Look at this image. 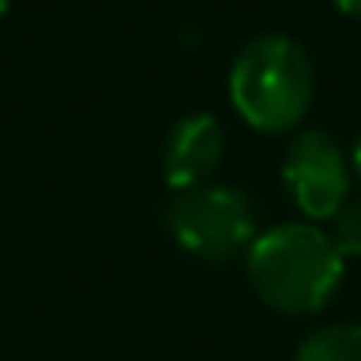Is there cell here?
Masks as SVG:
<instances>
[{
  "label": "cell",
  "instance_id": "obj_1",
  "mask_svg": "<svg viewBox=\"0 0 361 361\" xmlns=\"http://www.w3.org/2000/svg\"><path fill=\"white\" fill-rule=\"evenodd\" d=\"M343 255L319 224L290 220L259 231L245 252V273L262 305L280 315L322 312L343 283Z\"/></svg>",
  "mask_w": 361,
  "mask_h": 361
},
{
  "label": "cell",
  "instance_id": "obj_2",
  "mask_svg": "<svg viewBox=\"0 0 361 361\" xmlns=\"http://www.w3.org/2000/svg\"><path fill=\"white\" fill-rule=\"evenodd\" d=\"M227 92L238 117L255 131H290L305 121L315 96L312 57L294 36L262 32L238 50Z\"/></svg>",
  "mask_w": 361,
  "mask_h": 361
},
{
  "label": "cell",
  "instance_id": "obj_3",
  "mask_svg": "<svg viewBox=\"0 0 361 361\" xmlns=\"http://www.w3.org/2000/svg\"><path fill=\"white\" fill-rule=\"evenodd\" d=\"M166 231L180 252L202 262H231L255 241V206L234 185H209L173 192L166 202Z\"/></svg>",
  "mask_w": 361,
  "mask_h": 361
},
{
  "label": "cell",
  "instance_id": "obj_4",
  "mask_svg": "<svg viewBox=\"0 0 361 361\" xmlns=\"http://www.w3.org/2000/svg\"><path fill=\"white\" fill-rule=\"evenodd\" d=\"M280 180L308 224H329L350 199V159L326 131L305 128L283 149Z\"/></svg>",
  "mask_w": 361,
  "mask_h": 361
},
{
  "label": "cell",
  "instance_id": "obj_5",
  "mask_svg": "<svg viewBox=\"0 0 361 361\" xmlns=\"http://www.w3.org/2000/svg\"><path fill=\"white\" fill-rule=\"evenodd\" d=\"M224 152H227L224 124L206 110L185 114L180 121H173V128L163 138V180L170 185V192L202 188L224 163Z\"/></svg>",
  "mask_w": 361,
  "mask_h": 361
},
{
  "label": "cell",
  "instance_id": "obj_6",
  "mask_svg": "<svg viewBox=\"0 0 361 361\" xmlns=\"http://www.w3.org/2000/svg\"><path fill=\"white\" fill-rule=\"evenodd\" d=\"M290 361H361V322H329L312 329Z\"/></svg>",
  "mask_w": 361,
  "mask_h": 361
},
{
  "label": "cell",
  "instance_id": "obj_7",
  "mask_svg": "<svg viewBox=\"0 0 361 361\" xmlns=\"http://www.w3.org/2000/svg\"><path fill=\"white\" fill-rule=\"evenodd\" d=\"M326 234L333 238V245L343 255V262L347 259H361V195L357 199H347L340 206V213L329 220Z\"/></svg>",
  "mask_w": 361,
  "mask_h": 361
},
{
  "label": "cell",
  "instance_id": "obj_8",
  "mask_svg": "<svg viewBox=\"0 0 361 361\" xmlns=\"http://www.w3.org/2000/svg\"><path fill=\"white\" fill-rule=\"evenodd\" d=\"M350 173L354 177H361V131H357V138H354V145H350Z\"/></svg>",
  "mask_w": 361,
  "mask_h": 361
},
{
  "label": "cell",
  "instance_id": "obj_9",
  "mask_svg": "<svg viewBox=\"0 0 361 361\" xmlns=\"http://www.w3.org/2000/svg\"><path fill=\"white\" fill-rule=\"evenodd\" d=\"M333 4H336L347 18H357V22H361V0H333Z\"/></svg>",
  "mask_w": 361,
  "mask_h": 361
},
{
  "label": "cell",
  "instance_id": "obj_10",
  "mask_svg": "<svg viewBox=\"0 0 361 361\" xmlns=\"http://www.w3.org/2000/svg\"><path fill=\"white\" fill-rule=\"evenodd\" d=\"M8 8H11V0H0V15H4Z\"/></svg>",
  "mask_w": 361,
  "mask_h": 361
}]
</instances>
